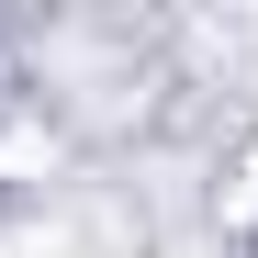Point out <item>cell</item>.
Masks as SVG:
<instances>
[{"label":"cell","mask_w":258,"mask_h":258,"mask_svg":"<svg viewBox=\"0 0 258 258\" xmlns=\"http://www.w3.org/2000/svg\"><path fill=\"white\" fill-rule=\"evenodd\" d=\"M0 168H12V180H34V168H56V135H34V123H12V135H0Z\"/></svg>","instance_id":"obj_1"},{"label":"cell","mask_w":258,"mask_h":258,"mask_svg":"<svg viewBox=\"0 0 258 258\" xmlns=\"http://www.w3.org/2000/svg\"><path fill=\"white\" fill-rule=\"evenodd\" d=\"M236 180H247V191H236V202H247V213H258V146H247V168H236Z\"/></svg>","instance_id":"obj_2"}]
</instances>
